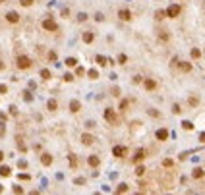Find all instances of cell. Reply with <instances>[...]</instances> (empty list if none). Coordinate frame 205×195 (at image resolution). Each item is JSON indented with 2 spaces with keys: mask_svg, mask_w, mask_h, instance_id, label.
Segmentation results:
<instances>
[{
  "mask_svg": "<svg viewBox=\"0 0 205 195\" xmlns=\"http://www.w3.org/2000/svg\"><path fill=\"white\" fill-rule=\"evenodd\" d=\"M182 128H184V130H194V124L188 122V120H184V122H182Z\"/></svg>",
  "mask_w": 205,
  "mask_h": 195,
  "instance_id": "obj_23",
  "label": "cell"
},
{
  "mask_svg": "<svg viewBox=\"0 0 205 195\" xmlns=\"http://www.w3.org/2000/svg\"><path fill=\"white\" fill-rule=\"evenodd\" d=\"M47 106H48V110H51V112H54V110H56V106H58V102H56L54 99H51V101L47 102Z\"/></svg>",
  "mask_w": 205,
  "mask_h": 195,
  "instance_id": "obj_17",
  "label": "cell"
},
{
  "mask_svg": "<svg viewBox=\"0 0 205 195\" xmlns=\"http://www.w3.org/2000/svg\"><path fill=\"white\" fill-rule=\"evenodd\" d=\"M118 18H120V19H124V21H130V19H132L130 10H120V12H118Z\"/></svg>",
  "mask_w": 205,
  "mask_h": 195,
  "instance_id": "obj_12",
  "label": "cell"
},
{
  "mask_svg": "<svg viewBox=\"0 0 205 195\" xmlns=\"http://www.w3.org/2000/svg\"><path fill=\"white\" fill-rule=\"evenodd\" d=\"M190 54H191V58H199V56H201V52H199V48H191V52H190Z\"/></svg>",
  "mask_w": 205,
  "mask_h": 195,
  "instance_id": "obj_28",
  "label": "cell"
},
{
  "mask_svg": "<svg viewBox=\"0 0 205 195\" xmlns=\"http://www.w3.org/2000/svg\"><path fill=\"white\" fill-rule=\"evenodd\" d=\"M95 195H101V193H95Z\"/></svg>",
  "mask_w": 205,
  "mask_h": 195,
  "instance_id": "obj_50",
  "label": "cell"
},
{
  "mask_svg": "<svg viewBox=\"0 0 205 195\" xmlns=\"http://www.w3.org/2000/svg\"><path fill=\"white\" fill-rule=\"evenodd\" d=\"M149 114H151V116H155V118L159 116V112H157V110H153V108H149Z\"/></svg>",
  "mask_w": 205,
  "mask_h": 195,
  "instance_id": "obj_41",
  "label": "cell"
},
{
  "mask_svg": "<svg viewBox=\"0 0 205 195\" xmlns=\"http://www.w3.org/2000/svg\"><path fill=\"white\" fill-rule=\"evenodd\" d=\"M2 2H6V0H0V4H2Z\"/></svg>",
  "mask_w": 205,
  "mask_h": 195,
  "instance_id": "obj_49",
  "label": "cell"
},
{
  "mask_svg": "<svg viewBox=\"0 0 205 195\" xmlns=\"http://www.w3.org/2000/svg\"><path fill=\"white\" fill-rule=\"evenodd\" d=\"M66 66H70V68H74V66H78V60H75V58H66Z\"/></svg>",
  "mask_w": 205,
  "mask_h": 195,
  "instance_id": "obj_20",
  "label": "cell"
},
{
  "mask_svg": "<svg viewBox=\"0 0 205 195\" xmlns=\"http://www.w3.org/2000/svg\"><path fill=\"white\" fill-rule=\"evenodd\" d=\"M203 174L205 172L201 170V168H196V170H194V178H203Z\"/></svg>",
  "mask_w": 205,
  "mask_h": 195,
  "instance_id": "obj_25",
  "label": "cell"
},
{
  "mask_svg": "<svg viewBox=\"0 0 205 195\" xmlns=\"http://www.w3.org/2000/svg\"><path fill=\"white\" fill-rule=\"evenodd\" d=\"M41 162L45 164V166H51V164H52V157H51V155H47V153H45V155L41 157Z\"/></svg>",
  "mask_w": 205,
  "mask_h": 195,
  "instance_id": "obj_15",
  "label": "cell"
},
{
  "mask_svg": "<svg viewBox=\"0 0 205 195\" xmlns=\"http://www.w3.org/2000/svg\"><path fill=\"white\" fill-rule=\"evenodd\" d=\"M93 141H95V137L91 133H83L81 135V143L83 145H93Z\"/></svg>",
  "mask_w": 205,
  "mask_h": 195,
  "instance_id": "obj_11",
  "label": "cell"
},
{
  "mask_svg": "<svg viewBox=\"0 0 205 195\" xmlns=\"http://www.w3.org/2000/svg\"><path fill=\"white\" fill-rule=\"evenodd\" d=\"M126 191H128V186H126V184H120L118 189H116V195H122V193H126Z\"/></svg>",
  "mask_w": 205,
  "mask_h": 195,
  "instance_id": "obj_19",
  "label": "cell"
},
{
  "mask_svg": "<svg viewBox=\"0 0 205 195\" xmlns=\"http://www.w3.org/2000/svg\"><path fill=\"white\" fill-rule=\"evenodd\" d=\"M48 60H51V62L56 60V54H54V52H48Z\"/></svg>",
  "mask_w": 205,
  "mask_h": 195,
  "instance_id": "obj_37",
  "label": "cell"
},
{
  "mask_svg": "<svg viewBox=\"0 0 205 195\" xmlns=\"http://www.w3.org/2000/svg\"><path fill=\"white\" fill-rule=\"evenodd\" d=\"M75 184H79V186H81V184H85V178H78V180H75Z\"/></svg>",
  "mask_w": 205,
  "mask_h": 195,
  "instance_id": "obj_43",
  "label": "cell"
},
{
  "mask_svg": "<svg viewBox=\"0 0 205 195\" xmlns=\"http://www.w3.org/2000/svg\"><path fill=\"white\" fill-rule=\"evenodd\" d=\"M93 41H95V35L91 31H85L83 33V43H87V45H89V43H93Z\"/></svg>",
  "mask_w": 205,
  "mask_h": 195,
  "instance_id": "obj_13",
  "label": "cell"
},
{
  "mask_svg": "<svg viewBox=\"0 0 205 195\" xmlns=\"http://www.w3.org/2000/svg\"><path fill=\"white\" fill-rule=\"evenodd\" d=\"M190 104H191V106H196V104H197V99L196 97H190Z\"/></svg>",
  "mask_w": 205,
  "mask_h": 195,
  "instance_id": "obj_38",
  "label": "cell"
},
{
  "mask_svg": "<svg viewBox=\"0 0 205 195\" xmlns=\"http://www.w3.org/2000/svg\"><path fill=\"white\" fill-rule=\"evenodd\" d=\"M6 91H8V87H6V85H0V93L4 95V93H6Z\"/></svg>",
  "mask_w": 205,
  "mask_h": 195,
  "instance_id": "obj_42",
  "label": "cell"
},
{
  "mask_svg": "<svg viewBox=\"0 0 205 195\" xmlns=\"http://www.w3.org/2000/svg\"><path fill=\"white\" fill-rule=\"evenodd\" d=\"M2 160H4V153H2V151H0V162H2Z\"/></svg>",
  "mask_w": 205,
  "mask_h": 195,
  "instance_id": "obj_45",
  "label": "cell"
},
{
  "mask_svg": "<svg viewBox=\"0 0 205 195\" xmlns=\"http://www.w3.org/2000/svg\"><path fill=\"white\" fill-rule=\"evenodd\" d=\"M199 141H201V143H205V133H201V135H199Z\"/></svg>",
  "mask_w": 205,
  "mask_h": 195,
  "instance_id": "obj_44",
  "label": "cell"
},
{
  "mask_svg": "<svg viewBox=\"0 0 205 195\" xmlns=\"http://www.w3.org/2000/svg\"><path fill=\"white\" fill-rule=\"evenodd\" d=\"M155 137H157L159 141H167V139H168V130H164V128H161V130H157V133H155Z\"/></svg>",
  "mask_w": 205,
  "mask_h": 195,
  "instance_id": "obj_7",
  "label": "cell"
},
{
  "mask_svg": "<svg viewBox=\"0 0 205 195\" xmlns=\"http://www.w3.org/2000/svg\"><path fill=\"white\" fill-rule=\"evenodd\" d=\"M19 4H21V6H25V8H29V6L33 4V0H19Z\"/></svg>",
  "mask_w": 205,
  "mask_h": 195,
  "instance_id": "obj_31",
  "label": "cell"
},
{
  "mask_svg": "<svg viewBox=\"0 0 205 195\" xmlns=\"http://www.w3.org/2000/svg\"><path fill=\"white\" fill-rule=\"evenodd\" d=\"M0 176H10V168L8 166H0Z\"/></svg>",
  "mask_w": 205,
  "mask_h": 195,
  "instance_id": "obj_22",
  "label": "cell"
},
{
  "mask_svg": "<svg viewBox=\"0 0 205 195\" xmlns=\"http://www.w3.org/2000/svg\"><path fill=\"white\" fill-rule=\"evenodd\" d=\"M147 157V155H145V151L143 149H137V151H135V157H134V162L137 164V162H141V160H143V158Z\"/></svg>",
  "mask_w": 205,
  "mask_h": 195,
  "instance_id": "obj_10",
  "label": "cell"
},
{
  "mask_svg": "<svg viewBox=\"0 0 205 195\" xmlns=\"http://www.w3.org/2000/svg\"><path fill=\"white\" fill-rule=\"evenodd\" d=\"M180 12H182V8L178 4H172V6H168V8H167V16H168V18H178Z\"/></svg>",
  "mask_w": 205,
  "mask_h": 195,
  "instance_id": "obj_3",
  "label": "cell"
},
{
  "mask_svg": "<svg viewBox=\"0 0 205 195\" xmlns=\"http://www.w3.org/2000/svg\"><path fill=\"white\" fill-rule=\"evenodd\" d=\"M41 77H43V79H51V72L43 68V70H41Z\"/></svg>",
  "mask_w": 205,
  "mask_h": 195,
  "instance_id": "obj_26",
  "label": "cell"
},
{
  "mask_svg": "<svg viewBox=\"0 0 205 195\" xmlns=\"http://www.w3.org/2000/svg\"><path fill=\"white\" fill-rule=\"evenodd\" d=\"M172 112H174V114H180V106H178V104H174V106H172Z\"/></svg>",
  "mask_w": 205,
  "mask_h": 195,
  "instance_id": "obj_40",
  "label": "cell"
},
{
  "mask_svg": "<svg viewBox=\"0 0 205 195\" xmlns=\"http://www.w3.org/2000/svg\"><path fill=\"white\" fill-rule=\"evenodd\" d=\"M105 120H108L110 124H116V114L112 108H105Z\"/></svg>",
  "mask_w": 205,
  "mask_h": 195,
  "instance_id": "obj_5",
  "label": "cell"
},
{
  "mask_svg": "<svg viewBox=\"0 0 205 195\" xmlns=\"http://www.w3.org/2000/svg\"><path fill=\"white\" fill-rule=\"evenodd\" d=\"M14 193H16V195H21V193H23L21 186H14Z\"/></svg>",
  "mask_w": 205,
  "mask_h": 195,
  "instance_id": "obj_34",
  "label": "cell"
},
{
  "mask_svg": "<svg viewBox=\"0 0 205 195\" xmlns=\"http://www.w3.org/2000/svg\"><path fill=\"white\" fill-rule=\"evenodd\" d=\"M155 18H157L159 21H161L163 18H167V10H157V12H155Z\"/></svg>",
  "mask_w": 205,
  "mask_h": 195,
  "instance_id": "obj_18",
  "label": "cell"
},
{
  "mask_svg": "<svg viewBox=\"0 0 205 195\" xmlns=\"http://www.w3.org/2000/svg\"><path fill=\"white\" fill-rule=\"evenodd\" d=\"M2 68H4V64H2V62H0V70H2Z\"/></svg>",
  "mask_w": 205,
  "mask_h": 195,
  "instance_id": "obj_47",
  "label": "cell"
},
{
  "mask_svg": "<svg viewBox=\"0 0 205 195\" xmlns=\"http://www.w3.org/2000/svg\"><path fill=\"white\" fill-rule=\"evenodd\" d=\"M172 164H174V162L170 160V158H164V160H163V166H164V168H170Z\"/></svg>",
  "mask_w": 205,
  "mask_h": 195,
  "instance_id": "obj_30",
  "label": "cell"
},
{
  "mask_svg": "<svg viewBox=\"0 0 205 195\" xmlns=\"http://www.w3.org/2000/svg\"><path fill=\"white\" fill-rule=\"evenodd\" d=\"M145 174V166H137L135 168V176H143Z\"/></svg>",
  "mask_w": 205,
  "mask_h": 195,
  "instance_id": "obj_29",
  "label": "cell"
},
{
  "mask_svg": "<svg viewBox=\"0 0 205 195\" xmlns=\"http://www.w3.org/2000/svg\"><path fill=\"white\" fill-rule=\"evenodd\" d=\"M29 195H39V191H29Z\"/></svg>",
  "mask_w": 205,
  "mask_h": 195,
  "instance_id": "obj_46",
  "label": "cell"
},
{
  "mask_svg": "<svg viewBox=\"0 0 205 195\" xmlns=\"http://www.w3.org/2000/svg\"><path fill=\"white\" fill-rule=\"evenodd\" d=\"M126 153H128V149H126V147H122V145H116V147L112 149V155H114V157H118V158L126 157Z\"/></svg>",
  "mask_w": 205,
  "mask_h": 195,
  "instance_id": "obj_4",
  "label": "cell"
},
{
  "mask_svg": "<svg viewBox=\"0 0 205 195\" xmlns=\"http://www.w3.org/2000/svg\"><path fill=\"white\" fill-rule=\"evenodd\" d=\"M68 158H70V164H72V168H75V166H78V158H75L74 155H68Z\"/></svg>",
  "mask_w": 205,
  "mask_h": 195,
  "instance_id": "obj_24",
  "label": "cell"
},
{
  "mask_svg": "<svg viewBox=\"0 0 205 195\" xmlns=\"http://www.w3.org/2000/svg\"><path fill=\"white\" fill-rule=\"evenodd\" d=\"M118 108H120V110H126V108H128V101H122V102H120V106H118Z\"/></svg>",
  "mask_w": 205,
  "mask_h": 195,
  "instance_id": "obj_35",
  "label": "cell"
},
{
  "mask_svg": "<svg viewBox=\"0 0 205 195\" xmlns=\"http://www.w3.org/2000/svg\"><path fill=\"white\" fill-rule=\"evenodd\" d=\"M2 191H4V187H2V186H0V193H2Z\"/></svg>",
  "mask_w": 205,
  "mask_h": 195,
  "instance_id": "obj_48",
  "label": "cell"
},
{
  "mask_svg": "<svg viewBox=\"0 0 205 195\" xmlns=\"http://www.w3.org/2000/svg\"><path fill=\"white\" fill-rule=\"evenodd\" d=\"M143 85H145V89H147V91H155V89H157V81H155V79H151V77L145 79Z\"/></svg>",
  "mask_w": 205,
  "mask_h": 195,
  "instance_id": "obj_8",
  "label": "cell"
},
{
  "mask_svg": "<svg viewBox=\"0 0 205 195\" xmlns=\"http://www.w3.org/2000/svg\"><path fill=\"white\" fill-rule=\"evenodd\" d=\"M72 79H74V75H72V74H66L64 75V81H72Z\"/></svg>",
  "mask_w": 205,
  "mask_h": 195,
  "instance_id": "obj_39",
  "label": "cell"
},
{
  "mask_svg": "<svg viewBox=\"0 0 205 195\" xmlns=\"http://www.w3.org/2000/svg\"><path fill=\"white\" fill-rule=\"evenodd\" d=\"M87 164H89V166H91V168H97L99 164H101V158H99L97 155H91V157L87 158Z\"/></svg>",
  "mask_w": 205,
  "mask_h": 195,
  "instance_id": "obj_9",
  "label": "cell"
},
{
  "mask_svg": "<svg viewBox=\"0 0 205 195\" xmlns=\"http://www.w3.org/2000/svg\"><path fill=\"white\" fill-rule=\"evenodd\" d=\"M6 19H8L10 23H18V21H19V14H18V12H14V10H10L8 14H6Z\"/></svg>",
  "mask_w": 205,
  "mask_h": 195,
  "instance_id": "obj_6",
  "label": "cell"
},
{
  "mask_svg": "<svg viewBox=\"0 0 205 195\" xmlns=\"http://www.w3.org/2000/svg\"><path fill=\"white\" fill-rule=\"evenodd\" d=\"M178 68H180L182 72H190L191 70V64H190V62H178Z\"/></svg>",
  "mask_w": 205,
  "mask_h": 195,
  "instance_id": "obj_16",
  "label": "cell"
},
{
  "mask_svg": "<svg viewBox=\"0 0 205 195\" xmlns=\"http://www.w3.org/2000/svg\"><path fill=\"white\" fill-rule=\"evenodd\" d=\"M70 110H72V112H79V110H81V104H79V101H70Z\"/></svg>",
  "mask_w": 205,
  "mask_h": 195,
  "instance_id": "obj_14",
  "label": "cell"
},
{
  "mask_svg": "<svg viewBox=\"0 0 205 195\" xmlns=\"http://www.w3.org/2000/svg\"><path fill=\"white\" fill-rule=\"evenodd\" d=\"M16 66H18L19 70H29V68H31V58H29V56H18Z\"/></svg>",
  "mask_w": 205,
  "mask_h": 195,
  "instance_id": "obj_1",
  "label": "cell"
},
{
  "mask_svg": "<svg viewBox=\"0 0 205 195\" xmlns=\"http://www.w3.org/2000/svg\"><path fill=\"white\" fill-rule=\"evenodd\" d=\"M97 62H99V66H107V64H108V58H105V56L99 54V56H97Z\"/></svg>",
  "mask_w": 205,
  "mask_h": 195,
  "instance_id": "obj_21",
  "label": "cell"
},
{
  "mask_svg": "<svg viewBox=\"0 0 205 195\" xmlns=\"http://www.w3.org/2000/svg\"><path fill=\"white\" fill-rule=\"evenodd\" d=\"M126 60H128L126 54H120V56H118V64H126Z\"/></svg>",
  "mask_w": 205,
  "mask_h": 195,
  "instance_id": "obj_33",
  "label": "cell"
},
{
  "mask_svg": "<svg viewBox=\"0 0 205 195\" xmlns=\"http://www.w3.org/2000/svg\"><path fill=\"white\" fill-rule=\"evenodd\" d=\"M78 19H79V21H85V19H87V14H83V12L78 14Z\"/></svg>",
  "mask_w": 205,
  "mask_h": 195,
  "instance_id": "obj_36",
  "label": "cell"
},
{
  "mask_svg": "<svg viewBox=\"0 0 205 195\" xmlns=\"http://www.w3.org/2000/svg\"><path fill=\"white\" fill-rule=\"evenodd\" d=\"M89 77H91V79H97V77H99L97 70H89Z\"/></svg>",
  "mask_w": 205,
  "mask_h": 195,
  "instance_id": "obj_32",
  "label": "cell"
},
{
  "mask_svg": "<svg viewBox=\"0 0 205 195\" xmlns=\"http://www.w3.org/2000/svg\"><path fill=\"white\" fill-rule=\"evenodd\" d=\"M43 29L45 31H56L58 25H56V21L52 18H47V19H43Z\"/></svg>",
  "mask_w": 205,
  "mask_h": 195,
  "instance_id": "obj_2",
  "label": "cell"
},
{
  "mask_svg": "<svg viewBox=\"0 0 205 195\" xmlns=\"http://www.w3.org/2000/svg\"><path fill=\"white\" fill-rule=\"evenodd\" d=\"M159 39H161V41H168V39H170V35H168V33H164V31H161V33H159Z\"/></svg>",
  "mask_w": 205,
  "mask_h": 195,
  "instance_id": "obj_27",
  "label": "cell"
}]
</instances>
